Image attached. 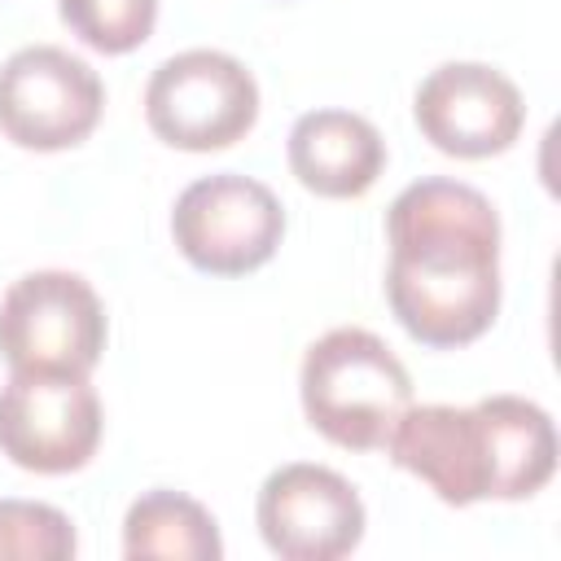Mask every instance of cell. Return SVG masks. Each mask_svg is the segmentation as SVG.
<instances>
[{"label": "cell", "instance_id": "3957f363", "mask_svg": "<svg viewBox=\"0 0 561 561\" xmlns=\"http://www.w3.org/2000/svg\"><path fill=\"white\" fill-rule=\"evenodd\" d=\"M298 399L307 425L320 430L333 447L377 451L412 408V377L377 333L342 324L307 346L298 368Z\"/></svg>", "mask_w": 561, "mask_h": 561}, {"label": "cell", "instance_id": "5bb4252c", "mask_svg": "<svg viewBox=\"0 0 561 561\" xmlns=\"http://www.w3.org/2000/svg\"><path fill=\"white\" fill-rule=\"evenodd\" d=\"M79 552L75 522L39 500H0V561H66Z\"/></svg>", "mask_w": 561, "mask_h": 561}, {"label": "cell", "instance_id": "277c9868", "mask_svg": "<svg viewBox=\"0 0 561 561\" xmlns=\"http://www.w3.org/2000/svg\"><path fill=\"white\" fill-rule=\"evenodd\" d=\"M110 324L79 272L44 267L18 276L0 298V355L9 373H92Z\"/></svg>", "mask_w": 561, "mask_h": 561}, {"label": "cell", "instance_id": "7c38bea8", "mask_svg": "<svg viewBox=\"0 0 561 561\" xmlns=\"http://www.w3.org/2000/svg\"><path fill=\"white\" fill-rule=\"evenodd\" d=\"M123 557H162V561H219L224 539L219 522L206 504H197L184 491H145L131 500L123 517Z\"/></svg>", "mask_w": 561, "mask_h": 561}, {"label": "cell", "instance_id": "7a4b0ae2", "mask_svg": "<svg viewBox=\"0 0 561 561\" xmlns=\"http://www.w3.org/2000/svg\"><path fill=\"white\" fill-rule=\"evenodd\" d=\"M386 451L451 508L530 500L557 473V425L522 394H486L469 408L421 403L399 416Z\"/></svg>", "mask_w": 561, "mask_h": 561}, {"label": "cell", "instance_id": "9c48e42d", "mask_svg": "<svg viewBox=\"0 0 561 561\" xmlns=\"http://www.w3.org/2000/svg\"><path fill=\"white\" fill-rule=\"evenodd\" d=\"M254 522L280 561H337L359 548L368 513L337 469L294 460L263 478Z\"/></svg>", "mask_w": 561, "mask_h": 561}, {"label": "cell", "instance_id": "6da1fadb", "mask_svg": "<svg viewBox=\"0 0 561 561\" xmlns=\"http://www.w3.org/2000/svg\"><path fill=\"white\" fill-rule=\"evenodd\" d=\"M386 298L412 342L456 351L500 316V215L465 180H416L386 210Z\"/></svg>", "mask_w": 561, "mask_h": 561}, {"label": "cell", "instance_id": "8fae6325", "mask_svg": "<svg viewBox=\"0 0 561 561\" xmlns=\"http://www.w3.org/2000/svg\"><path fill=\"white\" fill-rule=\"evenodd\" d=\"M289 171L316 197H364L386 171L381 131L351 110H307L289 127Z\"/></svg>", "mask_w": 561, "mask_h": 561}, {"label": "cell", "instance_id": "52a82bcc", "mask_svg": "<svg viewBox=\"0 0 561 561\" xmlns=\"http://www.w3.org/2000/svg\"><path fill=\"white\" fill-rule=\"evenodd\" d=\"M101 110V75L57 44H26L0 66V131L18 149H75L96 131Z\"/></svg>", "mask_w": 561, "mask_h": 561}, {"label": "cell", "instance_id": "8992f818", "mask_svg": "<svg viewBox=\"0 0 561 561\" xmlns=\"http://www.w3.org/2000/svg\"><path fill=\"white\" fill-rule=\"evenodd\" d=\"M175 250L210 276H245L263 267L285 237V206L280 197L237 171H215L193 180L171 210Z\"/></svg>", "mask_w": 561, "mask_h": 561}, {"label": "cell", "instance_id": "4fadbf2b", "mask_svg": "<svg viewBox=\"0 0 561 561\" xmlns=\"http://www.w3.org/2000/svg\"><path fill=\"white\" fill-rule=\"evenodd\" d=\"M57 13L88 48L123 57L153 35L158 0H57Z\"/></svg>", "mask_w": 561, "mask_h": 561}, {"label": "cell", "instance_id": "30bf717a", "mask_svg": "<svg viewBox=\"0 0 561 561\" xmlns=\"http://www.w3.org/2000/svg\"><path fill=\"white\" fill-rule=\"evenodd\" d=\"M421 136L447 158H495L526 127L522 88L486 61H443L412 96Z\"/></svg>", "mask_w": 561, "mask_h": 561}, {"label": "cell", "instance_id": "5b68a950", "mask_svg": "<svg viewBox=\"0 0 561 561\" xmlns=\"http://www.w3.org/2000/svg\"><path fill=\"white\" fill-rule=\"evenodd\" d=\"M145 123L171 149H228L259 123V83L232 53L184 48L149 75Z\"/></svg>", "mask_w": 561, "mask_h": 561}, {"label": "cell", "instance_id": "ba28073f", "mask_svg": "<svg viewBox=\"0 0 561 561\" xmlns=\"http://www.w3.org/2000/svg\"><path fill=\"white\" fill-rule=\"evenodd\" d=\"M105 412L83 373H9L0 386V456L26 473H75L101 447Z\"/></svg>", "mask_w": 561, "mask_h": 561}]
</instances>
